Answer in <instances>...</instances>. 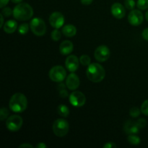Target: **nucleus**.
<instances>
[{
  "label": "nucleus",
  "instance_id": "nucleus-1",
  "mask_svg": "<svg viewBox=\"0 0 148 148\" xmlns=\"http://www.w3.org/2000/svg\"><path fill=\"white\" fill-rule=\"evenodd\" d=\"M86 76L90 81L92 82H100L103 80L106 76L105 69L98 63H92L88 66Z\"/></svg>",
  "mask_w": 148,
  "mask_h": 148
},
{
  "label": "nucleus",
  "instance_id": "nucleus-2",
  "mask_svg": "<svg viewBox=\"0 0 148 148\" xmlns=\"http://www.w3.org/2000/svg\"><path fill=\"white\" fill-rule=\"evenodd\" d=\"M10 110L14 113H22L27 107V99L24 94L17 92L11 97L9 103Z\"/></svg>",
  "mask_w": 148,
  "mask_h": 148
},
{
  "label": "nucleus",
  "instance_id": "nucleus-3",
  "mask_svg": "<svg viewBox=\"0 0 148 148\" xmlns=\"http://www.w3.org/2000/svg\"><path fill=\"white\" fill-rule=\"evenodd\" d=\"M13 17L20 21H26L33 17V10L30 4L27 3H20L13 10Z\"/></svg>",
  "mask_w": 148,
  "mask_h": 148
},
{
  "label": "nucleus",
  "instance_id": "nucleus-4",
  "mask_svg": "<svg viewBox=\"0 0 148 148\" xmlns=\"http://www.w3.org/2000/svg\"><path fill=\"white\" fill-rule=\"evenodd\" d=\"M52 129L55 135L59 137H64L69 132V124L66 120L58 119L53 122Z\"/></svg>",
  "mask_w": 148,
  "mask_h": 148
},
{
  "label": "nucleus",
  "instance_id": "nucleus-5",
  "mask_svg": "<svg viewBox=\"0 0 148 148\" xmlns=\"http://www.w3.org/2000/svg\"><path fill=\"white\" fill-rule=\"evenodd\" d=\"M30 27L33 34L37 36H42L46 32V25L44 20L40 17H35L30 21Z\"/></svg>",
  "mask_w": 148,
  "mask_h": 148
},
{
  "label": "nucleus",
  "instance_id": "nucleus-6",
  "mask_svg": "<svg viewBox=\"0 0 148 148\" xmlns=\"http://www.w3.org/2000/svg\"><path fill=\"white\" fill-rule=\"evenodd\" d=\"M49 78L51 81L55 82H62L66 79V71L64 68L60 65L53 66L49 72Z\"/></svg>",
  "mask_w": 148,
  "mask_h": 148
},
{
  "label": "nucleus",
  "instance_id": "nucleus-7",
  "mask_svg": "<svg viewBox=\"0 0 148 148\" xmlns=\"http://www.w3.org/2000/svg\"><path fill=\"white\" fill-rule=\"evenodd\" d=\"M23 124V119L20 116L17 114L10 116L7 119L6 127L9 131L12 132H16L21 129Z\"/></svg>",
  "mask_w": 148,
  "mask_h": 148
},
{
  "label": "nucleus",
  "instance_id": "nucleus-8",
  "mask_svg": "<svg viewBox=\"0 0 148 148\" xmlns=\"http://www.w3.org/2000/svg\"><path fill=\"white\" fill-rule=\"evenodd\" d=\"M69 100L73 106L79 108L83 106L86 103V97L80 91H74L69 95Z\"/></svg>",
  "mask_w": 148,
  "mask_h": 148
},
{
  "label": "nucleus",
  "instance_id": "nucleus-9",
  "mask_svg": "<svg viewBox=\"0 0 148 148\" xmlns=\"http://www.w3.org/2000/svg\"><path fill=\"white\" fill-rule=\"evenodd\" d=\"M111 56V51L108 46L105 45H101L95 49L94 52V56L98 62H106Z\"/></svg>",
  "mask_w": 148,
  "mask_h": 148
},
{
  "label": "nucleus",
  "instance_id": "nucleus-10",
  "mask_svg": "<svg viewBox=\"0 0 148 148\" xmlns=\"http://www.w3.org/2000/svg\"><path fill=\"white\" fill-rule=\"evenodd\" d=\"M49 23L55 29H59L64 24V17L60 12H54L49 17Z\"/></svg>",
  "mask_w": 148,
  "mask_h": 148
},
{
  "label": "nucleus",
  "instance_id": "nucleus-11",
  "mask_svg": "<svg viewBox=\"0 0 148 148\" xmlns=\"http://www.w3.org/2000/svg\"><path fill=\"white\" fill-rule=\"evenodd\" d=\"M144 16L142 12L138 10H132L128 15V21L133 26H138L143 23Z\"/></svg>",
  "mask_w": 148,
  "mask_h": 148
},
{
  "label": "nucleus",
  "instance_id": "nucleus-12",
  "mask_svg": "<svg viewBox=\"0 0 148 148\" xmlns=\"http://www.w3.org/2000/svg\"><path fill=\"white\" fill-rule=\"evenodd\" d=\"M79 59L75 55H69L66 57L65 61V66L68 71L70 72H75L79 68Z\"/></svg>",
  "mask_w": 148,
  "mask_h": 148
},
{
  "label": "nucleus",
  "instance_id": "nucleus-13",
  "mask_svg": "<svg viewBox=\"0 0 148 148\" xmlns=\"http://www.w3.org/2000/svg\"><path fill=\"white\" fill-rule=\"evenodd\" d=\"M80 81L77 75L74 72L69 74L66 79V88L70 90H75L79 87Z\"/></svg>",
  "mask_w": 148,
  "mask_h": 148
},
{
  "label": "nucleus",
  "instance_id": "nucleus-14",
  "mask_svg": "<svg viewBox=\"0 0 148 148\" xmlns=\"http://www.w3.org/2000/svg\"><path fill=\"white\" fill-rule=\"evenodd\" d=\"M111 12L112 15L116 19L124 18L126 14L125 7L119 2H116L112 4L111 8Z\"/></svg>",
  "mask_w": 148,
  "mask_h": 148
},
{
  "label": "nucleus",
  "instance_id": "nucleus-15",
  "mask_svg": "<svg viewBox=\"0 0 148 148\" xmlns=\"http://www.w3.org/2000/svg\"><path fill=\"white\" fill-rule=\"evenodd\" d=\"M124 131L126 134H136L140 132V127L137 125V122L132 120H128L124 124Z\"/></svg>",
  "mask_w": 148,
  "mask_h": 148
},
{
  "label": "nucleus",
  "instance_id": "nucleus-16",
  "mask_svg": "<svg viewBox=\"0 0 148 148\" xmlns=\"http://www.w3.org/2000/svg\"><path fill=\"white\" fill-rule=\"evenodd\" d=\"M74 49V45L70 40H64L59 46V51L64 56L69 55Z\"/></svg>",
  "mask_w": 148,
  "mask_h": 148
},
{
  "label": "nucleus",
  "instance_id": "nucleus-17",
  "mask_svg": "<svg viewBox=\"0 0 148 148\" xmlns=\"http://www.w3.org/2000/svg\"><path fill=\"white\" fill-rule=\"evenodd\" d=\"M17 29V23L14 20H7L6 23H4V26H3V30L7 34H12L14 33Z\"/></svg>",
  "mask_w": 148,
  "mask_h": 148
},
{
  "label": "nucleus",
  "instance_id": "nucleus-18",
  "mask_svg": "<svg viewBox=\"0 0 148 148\" xmlns=\"http://www.w3.org/2000/svg\"><path fill=\"white\" fill-rule=\"evenodd\" d=\"M62 33L66 37H73L77 34V28L73 25H66L63 27Z\"/></svg>",
  "mask_w": 148,
  "mask_h": 148
},
{
  "label": "nucleus",
  "instance_id": "nucleus-19",
  "mask_svg": "<svg viewBox=\"0 0 148 148\" xmlns=\"http://www.w3.org/2000/svg\"><path fill=\"white\" fill-rule=\"evenodd\" d=\"M57 112L59 116L64 117V118H66L69 115V108L64 104H61L57 107Z\"/></svg>",
  "mask_w": 148,
  "mask_h": 148
},
{
  "label": "nucleus",
  "instance_id": "nucleus-20",
  "mask_svg": "<svg viewBox=\"0 0 148 148\" xmlns=\"http://www.w3.org/2000/svg\"><path fill=\"white\" fill-rule=\"evenodd\" d=\"M66 84L64 85V84L63 83H60L57 87L59 95H60L61 98H66L69 96V93H68V91L66 90Z\"/></svg>",
  "mask_w": 148,
  "mask_h": 148
},
{
  "label": "nucleus",
  "instance_id": "nucleus-21",
  "mask_svg": "<svg viewBox=\"0 0 148 148\" xmlns=\"http://www.w3.org/2000/svg\"><path fill=\"white\" fill-rule=\"evenodd\" d=\"M127 141L133 145H138L140 144L141 140L136 134H129L128 137H127Z\"/></svg>",
  "mask_w": 148,
  "mask_h": 148
},
{
  "label": "nucleus",
  "instance_id": "nucleus-22",
  "mask_svg": "<svg viewBox=\"0 0 148 148\" xmlns=\"http://www.w3.org/2000/svg\"><path fill=\"white\" fill-rule=\"evenodd\" d=\"M91 59L88 55L87 54H83L80 56L79 58V62L83 66H89L90 64Z\"/></svg>",
  "mask_w": 148,
  "mask_h": 148
},
{
  "label": "nucleus",
  "instance_id": "nucleus-23",
  "mask_svg": "<svg viewBox=\"0 0 148 148\" xmlns=\"http://www.w3.org/2000/svg\"><path fill=\"white\" fill-rule=\"evenodd\" d=\"M51 38L53 41H59L62 38V33L59 31V29H55L51 33Z\"/></svg>",
  "mask_w": 148,
  "mask_h": 148
},
{
  "label": "nucleus",
  "instance_id": "nucleus-24",
  "mask_svg": "<svg viewBox=\"0 0 148 148\" xmlns=\"http://www.w3.org/2000/svg\"><path fill=\"white\" fill-rule=\"evenodd\" d=\"M137 7L139 10H145L148 9V0H137Z\"/></svg>",
  "mask_w": 148,
  "mask_h": 148
},
{
  "label": "nucleus",
  "instance_id": "nucleus-25",
  "mask_svg": "<svg viewBox=\"0 0 148 148\" xmlns=\"http://www.w3.org/2000/svg\"><path fill=\"white\" fill-rule=\"evenodd\" d=\"M29 25L27 23H23V24H21L18 27V32L20 35H25L26 33L28 32L29 30Z\"/></svg>",
  "mask_w": 148,
  "mask_h": 148
},
{
  "label": "nucleus",
  "instance_id": "nucleus-26",
  "mask_svg": "<svg viewBox=\"0 0 148 148\" xmlns=\"http://www.w3.org/2000/svg\"><path fill=\"white\" fill-rule=\"evenodd\" d=\"M142 113L141 109H140L137 107H133L130 109V115L131 116L132 118H137L140 115V114Z\"/></svg>",
  "mask_w": 148,
  "mask_h": 148
},
{
  "label": "nucleus",
  "instance_id": "nucleus-27",
  "mask_svg": "<svg viewBox=\"0 0 148 148\" xmlns=\"http://www.w3.org/2000/svg\"><path fill=\"white\" fill-rule=\"evenodd\" d=\"M9 114H10V112H9L8 109L5 107H2L0 110V120L1 121H4L6 119L8 118Z\"/></svg>",
  "mask_w": 148,
  "mask_h": 148
},
{
  "label": "nucleus",
  "instance_id": "nucleus-28",
  "mask_svg": "<svg viewBox=\"0 0 148 148\" xmlns=\"http://www.w3.org/2000/svg\"><path fill=\"white\" fill-rule=\"evenodd\" d=\"M136 3L134 0H125L124 1V7L129 10H132L135 7Z\"/></svg>",
  "mask_w": 148,
  "mask_h": 148
},
{
  "label": "nucleus",
  "instance_id": "nucleus-29",
  "mask_svg": "<svg viewBox=\"0 0 148 148\" xmlns=\"http://www.w3.org/2000/svg\"><path fill=\"white\" fill-rule=\"evenodd\" d=\"M1 14L6 17H9L12 15V14H13V10H11L10 7H4L3 8L2 11H1Z\"/></svg>",
  "mask_w": 148,
  "mask_h": 148
},
{
  "label": "nucleus",
  "instance_id": "nucleus-30",
  "mask_svg": "<svg viewBox=\"0 0 148 148\" xmlns=\"http://www.w3.org/2000/svg\"><path fill=\"white\" fill-rule=\"evenodd\" d=\"M142 114L144 115L148 116V99L145 101L141 106Z\"/></svg>",
  "mask_w": 148,
  "mask_h": 148
},
{
  "label": "nucleus",
  "instance_id": "nucleus-31",
  "mask_svg": "<svg viewBox=\"0 0 148 148\" xmlns=\"http://www.w3.org/2000/svg\"><path fill=\"white\" fill-rule=\"evenodd\" d=\"M136 122H137V125H138V127H140V129L144 128V127H146V125H147V121L143 118L137 120Z\"/></svg>",
  "mask_w": 148,
  "mask_h": 148
},
{
  "label": "nucleus",
  "instance_id": "nucleus-32",
  "mask_svg": "<svg viewBox=\"0 0 148 148\" xmlns=\"http://www.w3.org/2000/svg\"><path fill=\"white\" fill-rule=\"evenodd\" d=\"M116 147V145L113 142H108L106 144H105L103 145V148H114Z\"/></svg>",
  "mask_w": 148,
  "mask_h": 148
},
{
  "label": "nucleus",
  "instance_id": "nucleus-33",
  "mask_svg": "<svg viewBox=\"0 0 148 148\" xmlns=\"http://www.w3.org/2000/svg\"><path fill=\"white\" fill-rule=\"evenodd\" d=\"M142 36H143V38L145 40H147L148 41V27L147 28H145L142 33Z\"/></svg>",
  "mask_w": 148,
  "mask_h": 148
},
{
  "label": "nucleus",
  "instance_id": "nucleus-34",
  "mask_svg": "<svg viewBox=\"0 0 148 148\" xmlns=\"http://www.w3.org/2000/svg\"><path fill=\"white\" fill-rule=\"evenodd\" d=\"M9 1H10V0H0V7L4 8L8 4Z\"/></svg>",
  "mask_w": 148,
  "mask_h": 148
},
{
  "label": "nucleus",
  "instance_id": "nucleus-35",
  "mask_svg": "<svg viewBox=\"0 0 148 148\" xmlns=\"http://www.w3.org/2000/svg\"><path fill=\"white\" fill-rule=\"evenodd\" d=\"M93 0H80L81 3L84 5H90Z\"/></svg>",
  "mask_w": 148,
  "mask_h": 148
},
{
  "label": "nucleus",
  "instance_id": "nucleus-36",
  "mask_svg": "<svg viewBox=\"0 0 148 148\" xmlns=\"http://www.w3.org/2000/svg\"><path fill=\"white\" fill-rule=\"evenodd\" d=\"M20 147V148H22V147H23V148H25V147H30V148H33V146L31 145L28 144V143H24V144L20 145V147Z\"/></svg>",
  "mask_w": 148,
  "mask_h": 148
},
{
  "label": "nucleus",
  "instance_id": "nucleus-37",
  "mask_svg": "<svg viewBox=\"0 0 148 148\" xmlns=\"http://www.w3.org/2000/svg\"><path fill=\"white\" fill-rule=\"evenodd\" d=\"M36 147L37 148H46V147H47V145H46L44 143H39L38 144L36 145Z\"/></svg>",
  "mask_w": 148,
  "mask_h": 148
},
{
  "label": "nucleus",
  "instance_id": "nucleus-38",
  "mask_svg": "<svg viewBox=\"0 0 148 148\" xmlns=\"http://www.w3.org/2000/svg\"><path fill=\"white\" fill-rule=\"evenodd\" d=\"M0 17H1V24H0V27H3L4 23V15L1 13L0 14Z\"/></svg>",
  "mask_w": 148,
  "mask_h": 148
},
{
  "label": "nucleus",
  "instance_id": "nucleus-39",
  "mask_svg": "<svg viewBox=\"0 0 148 148\" xmlns=\"http://www.w3.org/2000/svg\"><path fill=\"white\" fill-rule=\"evenodd\" d=\"M11 1L13 3H14V4H20V3H21L23 1V0H11Z\"/></svg>",
  "mask_w": 148,
  "mask_h": 148
},
{
  "label": "nucleus",
  "instance_id": "nucleus-40",
  "mask_svg": "<svg viewBox=\"0 0 148 148\" xmlns=\"http://www.w3.org/2000/svg\"><path fill=\"white\" fill-rule=\"evenodd\" d=\"M145 19L147 20V21H148V10L145 13Z\"/></svg>",
  "mask_w": 148,
  "mask_h": 148
}]
</instances>
